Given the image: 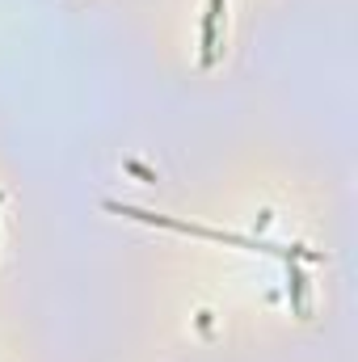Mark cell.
Wrapping results in <instances>:
<instances>
[{
	"label": "cell",
	"mask_w": 358,
	"mask_h": 362,
	"mask_svg": "<svg viewBox=\"0 0 358 362\" xmlns=\"http://www.w3.org/2000/svg\"><path fill=\"white\" fill-rule=\"evenodd\" d=\"M219 8H224V0H211V4H207V17H202V64L215 59V25H219Z\"/></svg>",
	"instance_id": "6da1fadb"
},
{
	"label": "cell",
	"mask_w": 358,
	"mask_h": 362,
	"mask_svg": "<svg viewBox=\"0 0 358 362\" xmlns=\"http://www.w3.org/2000/svg\"><path fill=\"white\" fill-rule=\"evenodd\" d=\"M291 291H295V308L304 312V308H308V303H304V295H308V291H304V274H299V270H291Z\"/></svg>",
	"instance_id": "7a4b0ae2"
}]
</instances>
